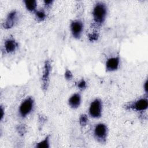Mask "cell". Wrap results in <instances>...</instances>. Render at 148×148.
I'll use <instances>...</instances> for the list:
<instances>
[{"mask_svg":"<svg viewBox=\"0 0 148 148\" xmlns=\"http://www.w3.org/2000/svg\"><path fill=\"white\" fill-rule=\"evenodd\" d=\"M79 124L81 126H85L88 123V117L86 114H83L79 117Z\"/></svg>","mask_w":148,"mask_h":148,"instance_id":"obj_16","label":"cell"},{"mask_svg":"<svg viewBox=\"0 0 148 148\" xmlns=\"http://www.w3.org/2000/svg\"><path fill=\"white\" fill-rule=\"evenodd\" d=\"M18 13L16 10H12L10 12L5 21L3 23V27L6 29H9L13 28L17 21Z\"/></svg>","mask_w":148,"mask_h":148,"instance_id":"obj_8","label":"cell"},{"mask_svg":"<svg viewBox=\"0 0 148 148\" xmlns=\"http://www.w3.org/2000/svg\"><path fill=\"white\" fill-rule=\"evenodd\" d=\"M107 15V7L103 2L95 4L92 10V17L94 23L98 25H101L105 21Z\"/></svg>","mask_w":148,"mask_h":148,"instance_id":"obj_1","label":"cell"},{"mask_svg":"<svg viewBox=\"0 0 148 148\" xmlns=\"http://www.w3.org/2000/svg\"><path fill=\"white\" fill-rule=\"evenodd\" d=\"M4 115H5V110L3 108V106L1 105V108H0V120H1V121H2V119H3Z\"/></svg>","mask_w":148,"mask_h":148,"instance_id":"obj_20","label":"cell"},{"mask_svg":"<svg viewBox=\"0 0 148 148\" xmlns=\"http://www.w3.org/2000/svg\"><path fill=\"white\" fill-rule=\"evenodd\" d=\"M108 129L106 124L99 123L97 124L94 130V136L96 140L100 143H105L107 139Z\"/></svg>","mask_w":148,"mask_h":148,"instance_id":"obj_3","label":"cell"},{"mask_svg":"<svg viewBox=\"0 0 148 148\" xmlns=\"http://www.w3.org/2000/svg\"><path fill=\"white\" fill-rule=\"evenodd\" d=\"M36 148H49L50 147V136L47 135L43 140L36 143Z\"/></svg>","mask_w":148,"mask_h":148,"instance_id":"obj_12","label":"cell"},{"mask_svg":"<svg viewBox=\"0 0 148 148\" xmlns=\"http://www.w3.org/2000/svg\"><path fill=\"white\" fill-rule=\"evenodd\" d=\"M143 87H144V90H145L146 94H147V80H146V82H145L144 85H143Z\"/></svg>","mask_w":148,"mask_h":148,"instance_id":"obj_22","label":"cell"},{"mask_svg":"<svg viewBox=\"0 0 148 148\" xmlns=\"http://www.w3.org/2000/svg\"><path fill=\"white\" fill-rule=\"evenodd\" d=\"M98 38H99V35L97 32H93V33L90 34L88 35V39L91 42H94V41L97 40Z\"/></svg>","mask_w":148,"mask_h":148,"instance_id":"obj_18","label":"cell"},{"mask_svg":"<svg viewBox=\"0 0 148 148\" xmlns=\"http://www.w3.org/2000/svg\"><path fill=\"white\" fill-rule=\"evenodd\" d=\"M81 103V95L79 93L72 94L68 99V104L72 109L78 108Z\"/></svg>","mask_w":148,"mask_h":148,"instance_id":"obj_11","label":"cell"},{"mask_svg":"<svg viewBox=\"0 0 148 148\" xmlns=\"http://www.w3.org/2000/svg\"><path fill=\"white\" fill-rule=\"evenodd\" d=\"M35 18L38 21H42L45 20L46 17V14L43 10H36L35 13Z\"/></svg>","mask_w":148,"mask_h":148,"instance_id":"obj_14","label":"cell"},{"mask_svg":"<svg viewBox=\"0 0 148 148\" xmlns=\"http://www.w3.org/2000/svg\"><path fill=\"white\" fill-rule=\"evenodd\" d=\"M89 114L94 119L101 117L102 112V103L100 99L96 98L91 102L89 107Z\"/></svg>","mask_w":148,"mask_h":148,"instance_id":"obj_6","label":"cell"},{"mask_svg":"<svg viewBox=\"0 0 148 148\" xmlns=\"http://www.w3.org/2000/svg\"><path fill=\"white\" fill-rule=\"evenodd\" d=\"M148 101L147 97L140 98L133 102H130L125 105L126 110H134L136 112H144L147 109Z\"/></svg>","mask_w":148,"mask_h":148,"instance_id":"obj_2","label":"cell"},{"mask_svg":"<svg viewBox=\"0 0 148 148\" xmlns=\"http://www.w3.org/2000/svg\"><path fill=\"white\" fill-rule=\"evenodd\" d=\"M120 64L119 57H113L108 58L105 63V69L107 72H113L118 69Z\"/></svg>","mask_w":148,"mask_h":148,"instance_id":"obj_9","label":"cell"},{"mask_svg":"<svg viewBox=\"0 0 148 148\" xmlns=\"http://www.w3.org/2000/svg\"><path fill=\"white\" fill-rule=\"evenodd\" d=\"M70 29L73 37L76 39H79L82 35L83 24L80 20H73L71 23Z\"/></svg>","mask_w":148,"mask_h":148,"instance_id":"obj_7","label":"cell"},{"mask_svg":"<svg viewBox=\"0 0 148 148\" xmlns=\"http://www.w3.org/2000/svg\"><path fill=\"white\" fill-rule=\"evenodd\" d=\"M34 106V100L31 97H28L25 98L20 105L18 108V113L22 118L27 117L33 110Z\"/></svg>","mask_w":148,"mask_h":148,"instance_id":"obj_4","label":"cell"},{"mask_svg":"<svg viewBox=\"0 0 148 148\" xmlns=\"http://www.w3.org/2000/svg\"><path fill=\"white\" fill-rule=\"evenodd\" d=\"M64 77L66 80H71L73 78V74L69 69H66L64 73Z\"/></svg>","mask_w":148,"mask_h":148,"instance_id":"obj_19","label":"cell"},{"mask_svg":"<svg viewBox=\"0 0 148 148\" xmlns=\"http://www.w3.org/2000/svg\"><path fill=\"white\" fill-rule=\"evenodd\" d=\"M51 70V65L50 61L49 60H46L44 63L42 76L41 79L42 88L43 91L45 92L47 91L49 86L50 75Z\"/></svg>","mask_w":148,"mask_h":148,"instance_id":"obj_5","label":"cell"},{"mask_svg":"<svg viewBox=\"0 0 148 148\" xmlns=\"http://www.w3.org/2000/svg\"><path fill=\"white\" fill-rule=\"evenodd\" d=\"M18 43L13 38L7 39L4 43V47L6 53H12L18 48Z\"/></svg>","mask_w":148,"mask_h":148,"instance_id":"obj_10","label":"cell"},{"mask_svg":"<svg viewBox=\"0 0 148 148\" xmlns=\"http://www.w3.org/2000/svg\"><path fill=\"white\" fill-rule=\"evenodd\" d=\"M76 86L79 90H84L87 88V82L84 79H82L76 83Z\"/></svg>","mask_w":148,"mask_h":148,"instance_id":"obj_15","label":"cell"},{"mask_svg":"<svg viewBox=\"0 0 148 148\" xmlns=\"http://www.w3.org/2000/svg\"><path fill=\"white\" fill-rule=\"evenodd\" d=\"M24 4L27 10L30 12H36L37 3L36 1H24Z\"/></svg>","mask_w":148,"mask_h":148,"instance_id":"obj_13","label":"cell"},{"mask_svg":"<svg viewBox=\"0 0 148 148\" xmlns=\"http://www.w3.org/2000/svg\"><path fill=\"white\" fill-rule=\"evenodd\" d=\"M18 134L20 135V136H23L25 132H26V128L23 125V124H21L17 126V128H16Z\"/></svg>","mask_w":148,"mask_h":148,"instance_id":"obj_17","label":"cell"},{"mask_svg":"<svg viewBox=\"0 0 148 148\" xmlns=\"http://www.w3.org/2000/svg\"><path fill=\"white\" fill-rule=\"evenodd\" d=\"M53 1L49 0V1H44V4L46 8H49L53 3Z\"/></svg>","mask_w":148,"mask_h":148,"instance_id":"obj_21","label":"cell"}]
</instances>
